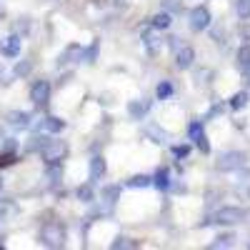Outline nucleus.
Here are the masks:
<instances>
[{
  "mask_svg": "<svg viewBox=\"0 0 250 250\" xmlns=\"http://www.w3.org/2000/svg\"><path fill=\"white\" fill-rule=\"evenodd\" d=\"M245 165H248V155L243 150H225L215 160V170H220V173H235V170H243Z\"/></svg>",
  "mask_w": 250,
  "mask_h": 250,
  "instance_id": "1",
  "label": "nucleus"
},
{
  "mask_svg": "<svg viewBox=\"0 0 250 250\" xmlns=\"http://www.w3.org/2000/svg\"><path fill=\"white\" fill-rule=\"evenodd\" d=\"M40 243L48 248H60L65 245V228L55 220H48L43 228H40Z\"/></svg>",
  "mask_w": 250,
  "mask_h": 250,
  "instance_id": "2",
  "label": "nucleus"
},
{
  "mask_svg": "<svg viewBox=\"0 0 250 250\" xmlns=\"http://www.w3.org/2000/svg\"><path fill=\"white\" fill-rule=\"evenodd\" d=\"M245 218H248V213L243 210V208L225 205V208H220V210L213 215V223H218V225H238V223H243Z\"/></svg>",
  "mask_w": 250,
  "mask_h": 250,
  "instance_id": "3",
  "label": "nucleus"
},
{
  "mask_svg": "<svg viewBox=\"0 0 250 250\" xmlns=\"http://www.w3.org/2000/svg\"><path fill=\"white\" fill-rule=\"evenodd\" d=\"M140 43H143V48H145V53H148V55H158L160 48L165 45V40H163L160 30H155V28L150 25V28H145V30L140 33Z\"/></svg>",
  "mask_w": 250,
  "mask_h": 250,
  "instance_id": "4",
  "label": "nucleus"
},
{
  "mask_svg": "<svg viewBox=\"0 0 250 250\" xmlns=\"http://www.w3.org/2000/svg\"><path fill=\"white\" fill-rule=\"evenodd\" d=\"M210 23H213V15L205 5H195L190 10V30L193 33H205L208 28H210Z\"/></svg>",
  "mask_w": 250,
  "mask_h": 250,
  "instance_id": "5",
  "label": "nucleus"
},
{
  "mask_svg": "<svg viewBox=\"0 0 250 250\" xmlns=\"http://www.w3.org/2000/svg\"><path fill=\"white\" fill-rule=\"evenodd\" d=\"M40 155H43L45 165L48 163H62V158L68 155V145L62 140H48V145L40 150Z\"/></svg>",
  "mask_w": 250,
  "mask_h": 250,
  "instance_id": "6",
  "label": "nucleus"
},
{
  "mask_svg": "<svg viewBox=\"0 0 250 250\" xmlns=\"http://www.w3.org/2000/svg\"><path fill=\"white\" fill-rule=\"evenodd\" d=\"M188 135H190V140L198 145V148L203 153H210V143H208V135H205V125L203 120H190V125H188Z\"/></svg>",
  "mask_w": 250,
  "mask_h": 250,
  "instance_id": "7",
  "label": "nucleus"
},
{
  "mask_svg": "<svg viewBox=\"0 0 250 250\" xmlns=\"http://www.w3.org/2000/svg\"><path fill=\"white\" fill-rule=\"evenodd\" d=\"M30 100L38 108H45L48 100H50V83L48 80H35L33 88H30Z\"/></svg>",
  "mask_w": 250,
  "mask_h": 250,
  "instance_id": "8",
  "label": "nucleus"
},
{
  "mask_svg": "<svg viewBox=\"0 0 250 250\" xmlns=\"http://www.w3.org/2000/svg\"><path fill=\"white\" fill-rule=\"evenodd\" d=\"M195 65V50L190 45H180L175 50V68L178 70H190Z\"/></svg>",
  "mask_w": 250,
  "mask_h": 250,
  "instance_id": "9",
  "label": "nucleus"
},
{
  "mask_svg": "<svg viewBox=\"0 0 250 250\" xmlns=\"http://www.w3.org/2000/svg\"><path fill=\"white\" fill-rule=\"evenodd\" d=\"M75 62H83V48L80 45H68L58 55V68H65V65H75Z\"/></svg>",
  "mask_w": 250,
  "mask_h": 250,
  "instance_id": "10",
  "label": "nucleus"
},
{
  "mask_svg": "<svg viewBox=\"0 0 250 250\" xmlns=\"http://www.w3.org/2000/svg\"><path fill=\"white\" fill-rule=\"evenodd\" d=\"M150 108H153V100H148V98L130 100V103H128V115H130L133 120H145V115L150 113Z\"/></svg>",
  "mask_w": 250,
  "mask_h": 250,
  "instance_id": "11",
  "label": "nucleus"
},
{
  "mask_svg": "<svg viewBox=\"0 0 250 250\" xmlns=\"http://www.w3.org/2000/svg\"><path fill=\"white\" fill-rule=\"evenodd\" d=\"M235 65L245 80H250V43H243L235 53Z\"/></svg>",
  "mask_w": 250,
  "mask_h": 250,
  "instance_id": "12",
  "label": "nucleus"
},
{
  "mask_svg": "<svg viewBox=\"0 0 250 250\" xmlns=\"http://www.w3.org/2000/svg\"><path fill=\"white\" fill-rule=\"evenodd\" d=\"M20 48H23V38H20V33H13L3 40V45H0V53H3L5 58H18L20 55Z\"/></svg>",
  "mask_w": 250,
  "mask_h": 250,
  "instance_id": "13",
  "label": "nucleus"
},
{
  "mask_svg": "<svg viewBox=\"0 0 250 250\" xmlns=\"http://www.w3.org/2000/svg\"><path fill=\"white\" fill-rule=\"evenodd\" d=\"M38 130H43V133H50V135H58L65 130V120L58 118V115H45L43 120L38 123Z\"/></svg>",
  "mask_w": 250,
  "mask_h": 250,
  "instance_id": "14",
  "label": "nucleus"
},
{
  "mask_svg": "<svg viewBox=\"0 0 250 250\" xmlns=\"http://www.w3.org/2000/svg\"><path fill=\"white\" fill-rule=\"evenodd\" d=\"M145 138L153 140L155 145H168L170 143V133L163 130L158 123H148V125H145Z\"/></svg>",
  "mask_w": 250,
  "mask_h": 250,
  "instance_id": "15",
  "label": "nucleus"
},
{
  "mask_svg": "<svg viewBox=\"0 0 250 250\" xmlns=\"http://www.w3.org/2000/svg\"><path fill=\"white\" fill-rule=\"evenodd\" d=\"M8 125L15 130H28L33 125V115L25 110H13V113H8Z\"/></svg>",
  "mask_w": 250,
  "mask_h": 250,
  "instance_id": "16",
  "label": "nucleus"
},
{
  "mask_svg": "<svg viewBox=\"0 0 250 250\" xmlns=\"http://www.w3.org/2000/svg\"><path fill=\"white\" fill-rule=\"evenodd\" d=\"M105 173H108V163H105V158L103 155H95L93 160H90V183H98V180H103L105 178Z\"/></svg>",
  "mask_w": 250,
  "mask_h": 250,
  "instance_id": "17",
  "label": "nucleus"
},
{
  "mask_svg": "<svg viewBox=\"0 0 250 250\" xmlns=\"http://www.w3.org/2000/svg\"><path fill=\"white\" fill-rule=\"evenodd\" d=\"M153 185L158 188L160 193H170V188H173L170 170H168V168H158V170H155V175H153Z\"/></svg>",
  "mask_w": 250,
  "mask_h": 250,
  "instance_id": "18",
  "label": "nucleus"
},
{
  "mask_svg": "<svg viewBox=\"0 0 250 250\" xmlns=\"http://www.w3.org/2000/svg\"><path fill=\"white\" fill-rule=\"evenodd\" d=\"M150 25L155 28V30H168L170 25H173V13H168V10H160L158 15H153L150 18Z\"/></svg>",
  "mask_w": 250,
  "mask_h": 250,
  "instance_id": "19",
  "label": "nucleus"
},
{
  "mask_svg": "<svg viewBox=\"0 0 250 250\" xmlns=\"http://www.w3.org/2000/svg\"><path fill=\"white\" fill-rule=\"evenodd\" d=\"M150 185H153V175H145V173H138V175L125 180V188H130V190H138V188H150Z\"/></svg>",
  "mask_w": 250,
  "mask_h": 250,
  "instance_id": "20",
  "label": "nucleus"
},
{
  "mask_svg": "<svg viewBox=\"0 0 250 250\" xmlns=\"http://www.w3.org/2000/svg\"><path fill=\"white\" fill-rule=\"evenodd\" d=\"M248 103H250V93L248 90H238L230 100H228V108L230 110H243V108H248Z\"/></svg>",
  "mask_w": 250,
  "mask_h": 250,
  "instance_id": "21",
  "label": "nucleus"
},
{
  "mask_svg": "<svg viewBox=\"0 0 250 250\" xmlns=\"http://www.w3.org/2000/svg\"><path fill=\"white\" fill-rule=\"evenodd\" d=\"M173 93H175V85L170 80H160L158 83V88H155V98L158 100H168V98H173Z\"/></svg>",
  "mask_w": 250,
  "mask_h": 250,
  "instance_id": "22",
  "label": "nucleus"
},
{
  "mask_svg": "<svg viewBox=\"0 0 250 250\" xmlns=\"http://www.w3.org/2000/svg\"><path fill=\"white\" fill-rule=\"evenodd\" d=\"M98 53H100V40H93L88 48H83V62L93 65V62L98 60Z\"/></svg>",
  "mask_w": 250,
  "mask_h": 250,
  "instance_id": "23",
  "label": "nucleus"
},
{
  "mask_svg": "<svg viewBox=\"0 0 250 250\" xmlns=\"http://www.w3.org/2000/svg\"><path fill=\"white\" fill-rule=\"evenodd\" d=\"M233 240H235L233 233H220V235H215V238L210 240V248H213V250H218V248H230Z\"/></svg>",
  "mask_w": 250,
  "mask_h": 250,
  "instance_id": "24",
  "label": "nucleus"
},
{
  "mask_svg": "<svg viewBox=\"0 0 250 250\" xmlns=\"http://www.w3.org/2000/svg\"><path fill=\"white\" fill-rule=\"evenodd\" d=\"M78 200H83V203H93V200H95L93 183H88V185H80V188H78Z\"/></svg>",
  "mask_w": 250,
  "mask_h": 250,
  "instance_id": "25",
  "label": "nucleus"
},
{
  "mask_svg": "<svg viewBox=\"0 0 250 250\" xmlns=\"http://www.w3.org/2000/svg\"><path fill=\"white\" fill-rule=\"evenodd\" d=\"M160 8H163V10H168V13H173V15H180V13L185 10L183 0H163Z\"/></svg>",
  "mask_w": 250,
  "mask_h": 250,
  "instance_id": "26",
  "label": "nucleus"
},
{
  "mask_svg": "<svg viewBox=\"0 0 250 250\" xmlns=\"http://www.w3.org/2000/svg\"><path fill=\"white\" fill-rule=\"evenodd\" d=\"M235 13L240 20H250V0H235Z\"/></svg>",
  "mask_w": 250,
  "mask_h": 250,
  "instance_id": "27",
  "label": "nucleus"
},
{
  "mask_svg": "<svg viewBox=\"0 0 250 250\" xmlns=\"http://www.w3.org/2000/svg\"><path fill=\"white\" fill-rule=\"evenodd\" d=\"M30 70H33V62H30V60H20L18 65H15V75H18V78L30 75Z\"/></svg>",
  "mask_w": 250,
  "mask_h": 250,
  "instance_id": "28",
  "label": "nucleus"
},
{
  "mask_svg": "<svg viewBox=\"0 0 250 250\" xmlns=\"http://www.w3.org/2000/svg\"><path fill=\"white\" fill-rule=\"evenodd\" d=\"M173 155H175V160H185L188 155H190V145H188V143L173 145Z\"/></svg>",
  "mask_w": 250,
  "mask_h": 250,
  "instance_id": "29",
  "label": "nucleus"
},
{
  "mask_svg": "<svg viewBox=\"0 0 250 250\" xmlns=\"http://www.w3.org/2000/svg\"><path fill=\"white\" fill-rule=\"evenodd\" d=\"M240 38H243V43H250V20H243V25H240Z\"/></svg>",
  "mask_w": 250,
  "mask_h": 250,
  "instance_id": "30",
  "label": "nucleus"
},
{
  "mask_svg": "<svg viewBox=\"0 0 250 250\" xmlns=\"http://www.w3.org/2000/svg\"><path fill=\"white\" fill-rule=\"evenodd\" d=\"M135 245H138V243H133L130 238H118L110 248H135Z\"/></svg>",
  "mask_w": 250,
  "mask_h": 250,
  "instance_id": "31",
  "label": "nucleus"
},
{
  "mask_svg": "<svg viewBox=\"0 0 250 250\" xmlns=\"http://www.w3.org/2000/svg\"><path fill=\"white\" fill-rule=\"evenodd\" d=\"M238 195H245V198H250V185H238Z\"/></svg>",
  "mask_w": 250,
  "mask_h": 250,
  "instance_id": "32",
  "label": "nucleus"
},
{
  "mask_svg": "<svg viewBox=\"0 0 250 250\" xmlns=\"http://www.w3.org/2000/svg\"><path fill=\"white\" fill-rule=\"evenodd\" d=\"M3 78H5V65L0 62V83H3Z\"/></svg>",
  "mask_w": 250,
  "mask_h": 250,
  "instance_id": "33",
  "label": "nucleus"
}]
</instances>
